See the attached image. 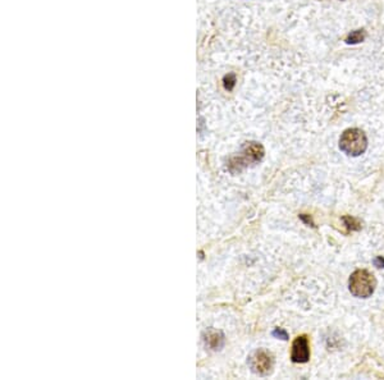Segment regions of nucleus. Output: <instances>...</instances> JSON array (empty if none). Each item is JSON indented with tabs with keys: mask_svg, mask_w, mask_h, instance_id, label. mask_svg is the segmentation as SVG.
Wrapping results in <instances>:
<instances>
[{
	"mask_svg": "<svg viewBox=\"0 0 384 380\" xmlns=\"http://www.w3.org/2000/svg\"><path fill=\"white\" fill-rule=\"evenodd\" d=\"M264 154L265 151H264L261 144L255 141L246 142L239 153L229 158V160L227 162V169L232 174L241 173L248 167L259 164L263 160Z\"/></svg>",
	"mask_w": 384,
	"mask_h": 380,
	"instance_id": "f257e3e1",
	"label": "nucleus"
},
{
	"mask_svg": "<svg viewBox=\"0 0 384 380\" xmlns=\"http://www.w3.org/2000/svg\"><path fill=\"white\" fill-rule=\"evenodd\" d=\"M377 287V280L374 275L368 270H356L352 273L349 280L350 292L355 297L368 298L374 293Z\"/></svg>",
	"mask_w": 384,
	"mask_h": 380,
	"instance_id": "f03ea898",
	"label": "nucleus"
},
{
	"mask_svg": "<svg viewBox=\"0 0 384 380\" xmlns=\"http://www.w3.org/2000/svg\"><path fill=\"white\" fill-rule=\"evenodd\" d=\"M368 139L365 133L358 128H350L342 133L340 139V149L349 157H359L365 153Z\"/></svg>",
	"mask_w": 384,
	"mask_h": 380,
	"instance_id": "7ed1b4c3",
	"label": "nucleus"
},
{
	"mask_svg": "<svg viewBox=\"0 0 384 380\" xmlns=\"http://www.w3.org/2000/svg\"><path fill=\"white\" fill-rule=\"evenodd\" d=\"M273 364H274L273 356L265 350L255 351L254 354L248 357V365H250L251 370L255 374L261 375V377L268 375L269 373L272 372Z\"/></svg>",
	"mask_w": 384,
	"mask_h": 380,
	"instance_id": "20e7f679",
	"label": "nucleus"
},
{
	"mask_svg": "<svg viewBox=\"0 0 384 380\" xmlns=\"http://www.w3.org/2000/svg\"><path fill=\"white\" fill-rule=\"evenodd\" d=\"M291 359H292L293 363L299 364H304L309 361V359H310V348H309V341H307L306 336H300L293 341Z\"/></svg>",
	"mask_w": 384,
	"mask_h": 380,
	"instance_id": "39448f33",
	"label": "nucleus"
},
{
	"mask_svg": "<svg viewBox=\"0 0 384 380\" xmlns=\"http://www.w3.org/2000/svg\"><path fill=\"white\" fill-rule=\"evenodd\" d=\"M202 341H204V345L207 350L210 351H220L224 347V334L220 332V330L213 329V328H209L202 333Z\"/></svg>",
	"mask_w": 384,
	"mask_h": 380,
	"instance_id": "423d86ee",
	"label": "nucleus"
},
{
	"mask_svg": "<svg viewBox=\"0 0 384 380\" xmlns=\"http://www.w3.org/2000/svg\"><path fill=\"white\" fill-rule=\"evenodd\" d=\"M365 31L364 30H356V31H352L351 33H350L349 36H347V38H346V42L347 44H359V42H363L364 40H365Z\"/></svg>",
	"mask_w": 384,
	"mask_h": 380,
	"instance_id": "0eeeda50",
	"label": "nucleus"
},
{
	"mask_svg": "<svg viewBox=\"0 0 384 380\" xmlns=\"http://www.w3.org/2000/svg\"><path fill=\"white\" fill-rule=\"evenodd\" d=\"M223 82H224V89L227 90V91H232L234 85H236V74L234 73L227 74V76L224 77Z\"/></svg>",
	"mask_w": 384,
	"mask_h": 380,
	"instance_id": "6e6552de",
	"label": "nucleus"
},
{
	"mask_svg": "<svg viewBox=\"0 0 384 380\" xmlns=\"http://www.w3.org/2000/svg\"><path fill=\"white\" fill-rule=\"evenodd\" d=\"M343 221H345V224L347 225V228L351 230H359L361 228V224L355 218H351V216H345Z\"/></svg>",
	"mask_w": 384,
	"mask_h": 380,
	"instance_id": "1a4fd4ad",
	"label": "nucleus"
},
{
	"mask_svg": "<svg viewBox=\"0 0 384 380\" xmlns=\"http://www.w3.org/2000/svg\"><path fill=\"white\" fill-rule=\"evenodd\" d=\"M273 336H274L275 338L283 339V341H287V339H288V334H287L286 330L282 329V328H275V329L273 330Z\"/></svg>",
	"mask_w": 384,
	"mask_h": 380,
	"instance_id": "9d476101",
	"label": "nucleus"
},
{
	"mask_svg": "<svg viewBox=\"0 0 384 380\" xmlns=\"http://www.w3.org/2000/svg\"><path fill=\"white\" fill-rule=\"evenodd\" d=\"M374 264H376V266H378V268H384V259L382 256L376 257Z\"/></svg>",
	"mask_w": 384,
	"mask_h": 380,
	"instance_id": "9b49d317",
	"label": "nucleus"
}]
</instances>
